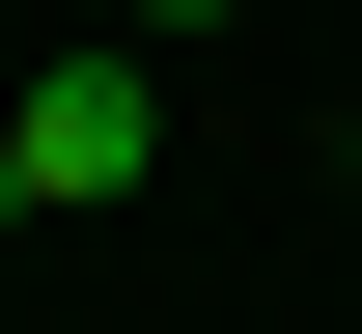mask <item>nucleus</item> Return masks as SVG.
I'll return each mask as SVG.
<instances>
[{"mask_svg": "<svg viewBox=\"0 0 362 334\" xmlns=\"http://www.w3.org/2000/svg\"><path fill=\"white\" fill-rule=\"evenodd\" d=\"M0 167H28V223H84V195L168 167V56H56L28 112H0Z\"/></svg>", "mask_w": 362, "mask_h": 334, "instance_id": "1", "label": "nucleus"}, {"mask_svg": "<svg viewBox=\"0 0 362 334\" xmlns=\"http://www.w3.org/2000/svg\"><path fill=\"white\" fill-rule=\"evenodd\" d=\"M139 28H251V0H139Z\"/></svg>", "mask_w": 362, "mask_h": 334, "instance_id": "2", "label": "nucleus"}, {"mask_svg": "<svg viewBox=\"0 0 362 334\" xmlns=\"http://www.w3.org/2000/svg\"><path fill=\"white\" fill-rule=\"evenodd\" d=\"M0 251H28V167H0Z\"/></svg>", "mask_w": 362, "mask_h": 334, "instance_id": "3", "label": "nucleus"}]
</instances>
